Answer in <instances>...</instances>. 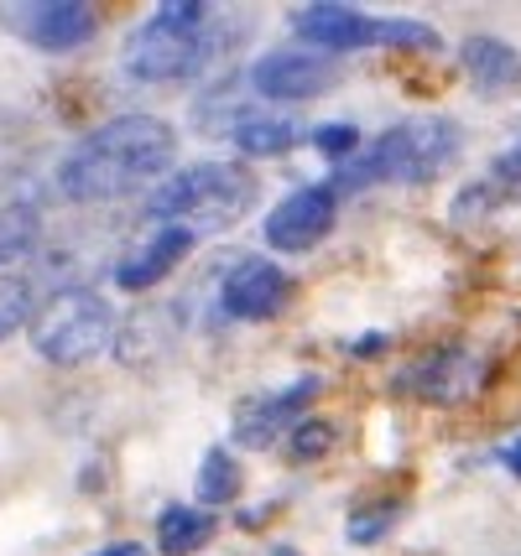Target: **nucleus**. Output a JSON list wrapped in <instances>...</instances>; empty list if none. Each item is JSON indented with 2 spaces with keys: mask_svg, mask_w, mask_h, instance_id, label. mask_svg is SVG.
I'll return each mask as SVG.
<instances>
[{
  "mask_svg": "<svg viewBox=\"0 0 521 556\" xmlns=\"http://www.w3.org/2000/svg\"><path fill=\"white\" fill-rule=\"evenodd\" d=\"M115 339V313L100 291L89 287H63L52 291L48 302H37L32 317V349L48 364H84L95 359L104 343Z\"/></svg>",
  "mask_w": 521,
  "mask_h": 556,
  "instance_id": "7ed1b4c3",
  "label": "nucleus"
},
{
  "mask_svg": "<svg viewBox=\"0 0 521 556\" xmlns=\"http://www.w3.org/2000/svg\"><path fill=\"white\" fill-rule=\"evenodd\" d=\"M293 31L323 52H355V48H381L386 22H371L355 5H302V11H293Z\"/></svg>",
  "mask_w": 521,
  "mask_h": 556,
  "instance_id": "0eeeda50",
  "label": "nucleus"
},
{
  "mask_svg": "<svg viewBox=\"0 0 521 556\" xmlns=\"http://www.w3.org/2000/svg\"><path fill=\"white\" fill-rule=\"evenodd\" d=\"M0 22L16 26L32 48L74 52L95 37V5H84V0H42V5H11V11H0Z\"/></svg>",
  "mask_w": 521,
  "mask_h": 556,
  "instance_id": "39448f33",
  "label": "nucleus"
},
{
  "mask_svg": "<svg viewBox=\"0 0 521 556\" xmlns=\"http://www.w3.org/2000/svg\"><path fill=\"white\" fill-rule=\"evenodd\" d=\"M313 395V380H302V386L282 390V395H272V401H256V406H246V412L235 416V437L246 442V447H266L272 442L276 427H287L293 416H298V406Z\"/></svg>",
  "mask_w": 521,
  "mask_h": 556,
  "instance_id": "ddd939ff",
  "label": "nucleus"
},
{
  "mask_svg": "<svg viewBox=\"0 0 521 556\" xmlns=\"http://www.w3.org/2000/svg\"><path fill=\"white\" fill-rule=\"evenodd\" d=\"M240 494V468H235V458L230 453H209L203 458V473H199V500L203 505H230Z\"/></svg>",
  "mask_w": 521,
  "mask_h": 556,
  "instance_id": "f3484780",
  "label": "nucleus"
},
{
  "mask_svg": "<svg viewBox=\"0 0 521 556\" xmlns=\"http://www.w3.org/2000/svg\"><path fill=\"white\" fill-rule=\"evenodd\" d=\"M37 317V302H32V281L22 276H5L0 270V339H11L22 323Z\"/></svg>",
  "mask_w": 521,
  "mask_h": 556,
  "instance_id": "6ab92c4d",
  "label": "nucleus"
},
{
  "mask_svg": "<svg viewBox=\"0 0 521 556\" xmlns=\"http://www.w3.org/2000/svg\"><path fill=\"white\" fill-rule=\"evenodd\" d=\"M459 58H464V73L474 78L480 94H506L521 84V52L500 37H470Z\"/></svg>",
  "mask_w": 521,
  "mask_h": 556,
  "instance_id": "f8f14e48",
  "label": "nucleus"
},
{
  "mask_svg": "<svg viewBox=\"0 0 521 556\" xmlns=\"http://www.w3.org/2000/svg\"><path fill=\"white\" fill-rule=\"evenodd\" d=\"M412 130V162H407V182H422L454 156V125L448 121H422L407 125Z\"/></svg>",
  "mask_w": 521,
  "mask_h": 556,
  "instance_id": "dca6fc26",
  "label": "nucleus"
},
{
  "mask_svg": "<svg viewBox=\"0 0 521 556\" xmlns=\"http://www.w3.org/2000/svg\"><path fill=\"white\" fill-rule=\"evenodd\" d=\"M506 468H511V473H521V442L511 447V453H506Z\"/></svg>",
  "mask_w": 521,
  "mask_h": 556,
  "instance_id": "a878e982",
  "label": "nucleus"
},
{
  "mask_svg": "<svg viewBox=\"0 0 521 556\" xmlns=\"http://www.w3.org/2000/svg\"><path fill=\"white\" fill-rule=\"evenodd\" d=\"M188 244H194V229H183V224H162L157 235H151L141 250H131L121 266H115V281H121L125 291H147L157 287L168 270L188 255Z\"/></svg>",
  "mask_w": 521,
  "mask_h": 556,
  "instance_id": "9b49d317",
  "label": "nucleus"
},
{
  "mask_svg": "<svg viewBox=\"0 0 521 556\" xmlns=\"http://www.w3.org/2000/svg\"><path fill=\"white\" fill-rule=\"evenodd\" d=\"M323 156H355L360 151V130L355 125H319V136H313Z\"/></svg>",
  "mask_w": 521,
  "mask_h": 556,
  "instance_id": "412c9836",
  "label": "nucleus"
},
{
  "mask_svg": "<svg viewBox=\"0 0 521 556\" xmlns=\"http://www.w3.org/2000/svg\"><path fill=\"white\" fill-rule=\"evenodd\" d=\"M287 291H293V281L272 261H240V266L224 276L220 302L230 317H272V313H282Z\"/></svg>",
  "mask_w": 521,
  "mask_h": 556,
  "instance_id": "1a4fd4ad",
  "label": "nucleus"
},
{
  "mask_svg": "<svg viewBox=\"0 0 521 556\" xmlns=\"http://www.w3.org/2000/svg\"><path fill=\"white\" fill-rule=\"evenodd\" d=\"M474 359L459 349V343H448V349H433L427 359L407 375V386H412V395H422V401H433V406H454V401H464L474 390Z\"/></svg>",
  "mask_w": 521,
  "mask_h": 556,
  "instance_id": "9d476101",
  "label": "nucleus"
},
{
  "mask_svg": "<svg viewBox=\"0 0 521 556\" xmlns=\"http://www.w3.org/2000/svg\"><path fill=\"white\" fill-rule=\"evenodd\" d=\"M496 172H500V177H511V182H521V141L511 146V151H500Z\"/></svg>",
  "mask_w": 521,
  "mask_h": 556,
  "instance_id": "5701e85b",
  "label": "nucleus"
},
{
  "mask_svg": "<svg viewBox=\"0 0 521 556\" xmlns=\"http://www.w3.org/2000/svg\"><path fill=\"white\" fill-rule=\"evenodd\" d=\"M328 224H334V188H298L272 208L266 240L276 250H287V255H302L328 235Z\"/></svg>",
  "mask_w": 521,
  "mask_h": 556,
  "instance_id": "423d86ee",
  "label": "nucleus"
},
{
  "mask_svg": "<svg viewBox=\"0 0 521 556\" xmlns=\"http://www.w3.org/2000/svg\"><path fill=\"white\" fill-rule=\"evenodd\" d=\"M209 26H173L162 16H151L141 31H131L125 42V73L141 78V84H173L188 78L209 58Z\"/></svg>",
  "mask_w": 521,
  "mask_h": 556,
  "instance_id": "20e7f679",
  "label": "nucleus"
},
{
  "mask_svg": "<svg viewBox=\"0 0 521 556\" xmlns=\"http://www.w3.org/2000/svg\"><path fill=\"white\" fill-rule=\"evenodd\" d=\"M95 556H147L136 541H115V546H104V552H95Z\"/></svg>",
  "mask_w": 521,
  "mask_h": 556,
  "instance_id": "393cba45",
  "label": "nucleus"
},
{
  "mask_svg": "<svg viewBox=\"0 0 521 556\" xmlns=\"http://www.w3.org/2000/svg\"><path fill=\"white\" fill-rule=\"evenodd\" d=\"M16 130H22V115L16 110H0V146L16 141Z\"/></svg>",
  "mask_w": 521,
  "mask_h": 556,
  "instance_id": "b1692460",
  "label": "nucleus"
},
{
  "mask_svg": "<svg viewBox=\"0 0 521 556\" xmlns=\"http://www.w3.org/2000/svg\"><path fill=\"white\" fill-rule=\"evenodd\" d=\"M250 198H256V188H250V177L240 167L203 162V167L162 177V188H151L147 198V218H157V229L162 224H183V229L214 224V229H224V224H235L246 214Z\"/></svg>",
  "mask_w": 521,
  "mask_h": 556,
  "instance_id": "f03ea898",
  "label": "nucleus"
},
{
  "mask_svg": "<svg viewBox=\"0 0 521 556\" xmlns=\"http://www.w3.org/2000/svg\"><path fill=\"white\" fill-rule=\"evenodd\" d=\"M230 136H235V146H240L246 156H282L287 146L298 141V125L282 121V115L240 110V115H235V125H230Z\"/></svg>",
  "mask_w": 521,
  "mask_h": 556,
  "instance_id": "4468645a",
  "label": "nucleus"
},
{
  "mask_svg": "<svg viewBox=\"0 0 521 556\" xmlns=\"http://www.w3.org/2000/svg\"><path fill=\"white\" fill-rule=\"evenodd\" d=\"M32 244H37V214L32 208H0V270L22 261Z\"/></svg>",
  "mask_w": 521,
  "mask_h": 556,
  "instance_id": "a211bd4d",
  "label": "nucleus"
},
{
  "mask_svg": "<svg viewBox=\"0 0 521 556\" xmlns=\"http://www.w3.org/2000/svg\"><path fill=\"white\" fill-rule=\"evenodd\" d=\"M334 84V63L319 52H266L250 68V89L266 99H319Z\"/></svg>",
  "mask_w": 521,
  "mask_h": 556,
  "instance_id": "6e6552de",
  "label": "nucleus"
},
{
  "mask_svg": "<svg viewBox=\"0 0 521 556\" xmlns=\"http://www.w3.org/2000/svg\"><path fill=\"white\" fill-rule=\"evenodd\" d=\"M177 136L168 121L157 115H121V121L89 130L84 141L63 156L58 167V188L74 203H110L141 188L147 177L173 167Z\"/></svg>",
  "mask_w": 521,
  "mask_h": 556,
  "instance_id": "f257e3e1",
  "label": "nucleus"
},
{
  "mask_svg": "<svg viewBox=\"0 0 521 556\" xmlns=\"http://www.w3.org/2000/svg\"><path fill=\"white\" fill-rule=\"evenodd\" d=\"M328 442H334V427H328V421H302L298 437H293V453H298V458H319Z\"/></svg>",
  "mask_w": 521,
  "mask_h": 556,
  "instance_id": "4be33fe9",
  "label": "nucleus"
},
{
  "mask_svg": "<svg viewBox=\"0 0 521 556\" xmlns=\"http://www.w3.org/2000/svg\"><path fill=\"white\" fill-rule=\"evenodd\" d=\"M401 515V500H381V505H360L355 515H349V541H360V546H371V541H381V535L397 526Z\"/></svg>",
  "mask_w": 521,
  "mask_h": 556,
  "instance_id": "aec40b11",
  "label": "nucleus"
},
{
  "mask_svg": "<svg viewBox=\"0 0 521 556\" xmlns=\"http://www.w3.org/2000/svg\"><path fill=\"white\" fill-rule=\"evenodd\" d=\"M209 535H214V515H209V509L173 505L162 520H157V546L168 556H194Z\"/></svg>",
  "mask_w": 521,
  "mask_h": 556,
  "instance_id": "2eb2a0df",
  "label": "nucleus"
}]
</instances>
